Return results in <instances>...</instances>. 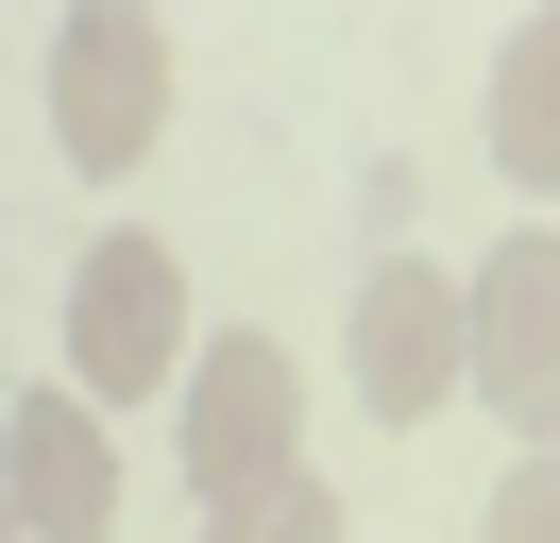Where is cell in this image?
<instances>
[{"mask_svg": "<svg viewBox=\"0 0 560 543\" xmlns=\"http://www.w3.org/2000/svg\"><path fill=\"white\" fill-rule=\"evenodd\" d=\"M153 136H171V18L85 0V18L51 34V153L69 170H137Z\"/></svg>", "mask_w": 560, "mask_h": 543, "instance_id": "1", "label": "cell"}, {"mask_svg": "<svg viewBox=\"0 0 560 543\" xmlns=\"http://www.w3.org/2000/svg\"><path fill=\"white\" fill-rule=\"evenodd\" d=\"M171 357H187V272H171V238H85V272H69V373H85V407L171 391Z\"/></svg>", "mask_w": 560, "mask_h": 543, "instance_id": "2", "label": "cell"}, {"mask_svg": "<svg viewBox=\"0 0 560 543\" xmlns=\"http://www.w3.org/2000/svg\"><path fill=\"white\" fill-rule=\"evenodd\" d=\"M458 373H476V305L424 255H374L357 272V391H374V425H442Z\"/></svg>", "mask_w": 560, "mask_h": 543, "instance_id": "3", "label": "cell"}, {"mask_svg": "<svg viewBox=\"0 0 560 543\" xmlns=\"http://www.w3.org/2000/svg\"><path fill=\"white\" fill-rule=\"evenodd\" d=\"M187 475H205V509L272 493V475H306V441H289V339H205L187 357Z\"/></svg>", "mask_w": 560, "mask_h": 543, "instance_id": "4", "label": "cell"}, {"mask_svg": "<svg viewBox=\"0 0 560 543\" xmlns=\"http://www.w3.org/2000/svg\"><path fill=\"white\" fill-rule=\"evenodd\" d=\"M458 305H476V391L510 407L526 459H544L560 441V238H492Z\"/></svg>", "mask_w": 560, "mask_h": 543, "instance_id": "5", "label": "cell"}, {"mask_svg": "<svg viewBox=\"0 0 560 543\" xmlns=\"http://www.w3.org/2000/svg\"><path fill=\"white\" fill-rule=\"evenodd\" d=\"M0 475H18V543H103L119 527V459H103V407L85 391H18Z\"/></svg>", "mask_w": 560, "mask_h": 543, "instance_id": "6", "label": "cell"}, {"mask_svg": "<svg viewBox=\"0 0 560 543\" xmlns=\"http://www.w3.org/2000/svg\"><path fill=\"white\" fill-rule=\"evenodd\" d=\"M492 170L510 187H560V18H526L492 51Z\"/></svg>", "mask_w": 560, "mask_h": 543, "instance_id": "7", "label": "cell"}, {"mask_svg": "<svg viewBox=\"0 0 560 543\" xmlns=\"http://www.w3.org/2000/svg\"><path fill=\"white\" fill-rule=\"evenodd\" d=\"M205 543H340V493H323V475H272V493L205 509Z\"/></svg>", "mask_w": 560, "mask_h": 543, "instance_id": "8", "label": "cell"}, {"mask_svg": "<svg viewBox=\"0 0 560 543\" xmlns=\"http://www.w3.org/2000/svg\"><path fill=\"white\" fill-rule=\"evenodd\" d=\"M476 543H560V441H544V459H510V475H492Z\"/></svg>", "mask_w": 560, "mask_h": 543, "instance_id": "9", "label": "cell"}]
</instances>
